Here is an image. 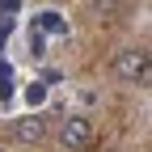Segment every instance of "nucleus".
Returning a JSON list of instances; mask_svg holds the SVG:
<instances>
[{
  "mask_svg": "<svg viewBox=\"0 0 152 152\" xmlns=\"http://www.w3.org/2000/svg\"><path fill=\"white\" fill-rule=\"evenodd\" d=\"M114 76H118L123 85H148V76H152L148 47H123L114 55Z\"/></svg>",
  "mask_w": 152,
  "mask_h": 152,
  "instance_id": "obj_1",
  "label": "nucleus"
},
{
  "mask_svg": "<svg viewBox=\"0 0 152 152\" xmlns=\"http://www.w3.org/2000/svg\"><path fill=\"white\" fill-rule=\"evenodd\" d=\"M93 144V123L85 118V114H68V118L59 123V148L68 152H80Z\"/></svg>",
  "mask_w": 152,
  "mask_h": 152,
  "instance_id": "obj_2",
  "label": "nucleus"
},
{
  "mask_svg": "<svg viewBox=\"0 0 152 152\" xmlns=\"http://www.w3.org/2000/svg\"><path fill=\"white\" fill-rule=\"evenodd\" d=\"M13 140H17V144H42V140H47V118H42V114L17 118V123H13Z\"/></svg>",
  "mask_w": 152,
  "mask_h": 152,
  "instance_id": "obj_3",
  "label": "nucleus"
},
{
  "mask_svg": "<svg viewBox=\"0 0 152 152\" xmlns=\"http://www.w3.org/2000/svg\"><path fill=\"white\" fill-rule=\"evenodd\" d=\"M0 152H4V148H0Z\"/></svg>",
  "mask_w": 152,
  "mask_h": 152,
  "instance_id": "obj_4",
  "label": "nucleus"
}]
</instances>
